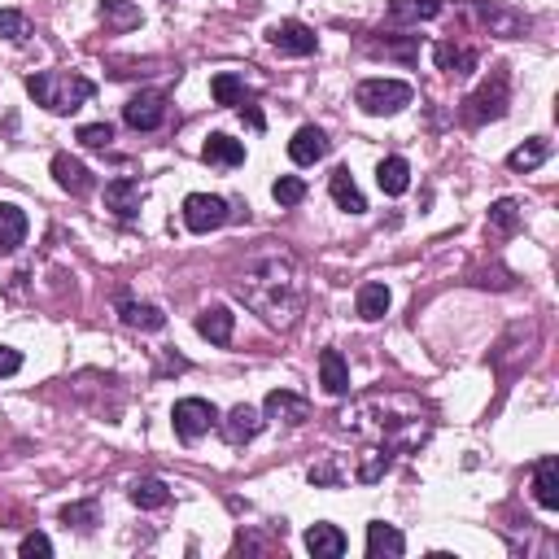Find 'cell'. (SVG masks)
I'll list each match as a JSON object with an SVG mask.
<instances>
[{"label":"cell","mask_w":559,"mask_h":559,"mask_svg":"<svg viewBox=\"0 0 559 559\" xmlns=\"http://www.w3.org/2000/svg\"><path fill=\"white\" fill-rule=\"evenodd\" d=\"M346 533H341L337 525H311L306 529V551H311L315 559H341L346 555Z\"/></svg>","instance_id":"21"},{"label":"cell","mask_w":559,"mask_h":559,"mask_svg":"<svg viewBox=\"0 0 559 559\" xmlns=\"http://www.w3.org/2000/svg\"><path fill=\"white\" fill-rule=\"evenodd\" d=\"M389 468H394V450H385V446H367L363 455H359V468H354V481L376 485Z\"/></svg>","instance_id":"28"},{"label":"cell","mask_w":559,"mask_h":559,"mask_svg":"<svg viewBox=\"0 0 559 559\" xmlns=\"http://www.w3.org/2000/svg\"><path fill=\"white\" fill-rule=\"evenodd\" d=\"M376 184H380V193H385V197H402L411 188V162L398 158V153H394V158H385L376 166Z\"/></svg>","instance_id":"25"},{"label":"cell","mask_w":559,"mask_h":559,"mask_svg":"<svg viewBox=\"0 0 559 559\" xmlns=\"http://www.w3.org/2000/svg\"><path fill=\"white\" fill-rule=\"evenodd\" d=\"M75 140H79V145H88V149H110L114 127H110V123H83Z\"/></svg>","instance_id":"38"},{"label":"cell","mask_w":559,"mask_h":559,"mask_svg":"<svg viewBox=\"0 0 559 559\" xmlns=\"http://www.w3.org/2000/svg\"><path fill=\"white\" fill-rule=\"evenodd\" d=\"M520 223H525V214H520V201L503 197V201H494V206H490V232L511 236V232H520Z\"/></svg>","instance_id":"34"},{"label":"cell","mask_w":559,"mask_h":559,"mask_svg":"<svg viewBox=\"0 0 559 559\" xmlns=\"http://www.w3.org/2000/svg\"><path fill=\"white\" fill-rule=\"evenodd\" d=\"M101 22L110 31H132L140 27V5L136 0H101Z\"/></svg>","instance_id":"31"},{"label":"cell","mask_w":559,"mask_h":559,"mask_svg":"<svg viewBox=\"0 0 559 559\" xmlns=\"http://www.w3.org/2000/svg\"><path fill=\"white\" fill-rule=\"evenodd\" d=\"M328 193H332V201H337L346 214H363L367 210V201H363V193H359V184H354V175H350V166H337V171L328 175Z\"/></svg>","instance_id":"22"},{"label":"cell","mask_w":559,"mask_h":559,"mask_svg":"<svg viewBox=\"0 0 559 559\" xmlns=\"http://www.w3.org/2000/svg\"><path fill=\"white\" fill-rule=\"evenodd\" d=\"M263 420L267 424H284V428H302L311 420V402L289 394V389H271L267 402H263Z\"/></svg>","instance_id":"11"},{"label":"cell","mask_w":559,"mask_h":559,"mask_svg":"<svg viewBox=\"0 0 559 559\" xmlns=\"http://www.w3.org/2000/svg\"><path fill=\"white\" fill-rule=\"evenodd\" d=\"M53 180H57V188L62 193H70V197H83V193H92V171L83 166L79 158H70V153H57L53 158Z\"/></svg>","instance_id":"15"},{"label":"cell","mask_w":559,"mask_h":559,"mask_svg":"<svg viewBox=\"0 0 559 559\" xmlns=\"http://www.w3.org/2000/svg\"><path fill=\"white\" fill-rule=\"evenodd\" d=\"M132 503H136L140 511H158V507L171 503V485H166L162 477H140V481L132 485Z\"/></svg>","instance_id":"30"},{"label":"cell","mask_w":559,"mask_h":559,"mask_svg":"<svg viewBox=\"0 0 559 559\" xmlns=\"http://www.w3.org/2000/svg\"><path fill=\"white\" fill-rule=\"evenodd\" d=\"M411 97H415L411 83H402V79H363L359 92H354L359 110L372 114V118H394V114H402L411 105Z\"/></svg>","instance_id":"5"},{"label":"cell","mask_w":559,"mask_h":559,"mask_svg":"<svg viewBox=\"0 0 559 559\" xmlns=\"http://www.w3.org/2000/svg\"><path fill=\"white\" fill-rule=\"evenodd\" d=\"M27 92L35 97V105H44L49 114H75L79 105L92 101L97 83L88 75H70V70H40V75L27 79Z\"/></svg>","instance_id":"3"},{"label":"cell","mask_w":559,"mask_h":559,"mask_svg":"<svg viewBox=\"0 0 559 559\" xmlns=\"http://www.w3.org/2000/svg\"><path fill=\"white\" fill-rule=\"evenodd\" d=\"M232 293L254 311L263 324L289 332L306 311V276L302 263L289 254V249L271 245L258 249L245 263V271L232 280Z\"/></svg>","instance_id":"2"},{"label":"cell","mask_w":559,"mask_h":559,"mask_svg":"<svg viewBox=\"0 0 559 559\" xmlns=\"http://www.w3.org/2000/svg\"><path fill=\"white\" fill-rule=\"evenodd\" d=\"M402 551H407V538H402V533L394 529V525H385V520H372V525H367V555L372 559H398Z\"/></svg>","instance_id":"23"},{"label":"cell","mask_w":559,"mask_h":559,"mask_svg":"<svg viewBox=\"0 0 559 559\" xmlns=\"http://www.w3.org/2000/svg\"><path fill=\"white\" fill-rule=\"evenodd\" d=\"M507 105H511V79H507L503 66H494V75L463 101V123H472V127L498 123V118L507 114Z\"/></svg>","instance_id":"4"},{"label":"cell","mask_w":559,"mask_h":559,"mask_svg":"<svg viewBox=\"0 0 559 559\" xmlns=\"http://www.w3.org/2000/svg\"><path fill=\"white\" fill-rule=\"evenodd\" d=\"M14 372H22V354L0 346V376H14Z\"/></svg>","instance_id":"42"},{"label":"cell","mask_w":559,"mask_h":559,"mask_svg":"<svg viewBox=\"0 0 559 559\" xmlns=\"http://www.w3.org/2000/svg\"><path fill=\"white\" fill-rule=\"evenodd\" d=\"M442 14V0H394L389 5V22H428Z\"/></svg>","instance_id":"33"},{"label":"cell","mask_w":559,"mask_h":559,"mask_svg":"<svg viewBox=\"0 0 559 559\" xmlns=\"http://www.w3.org/2000/svg\"><path fill=\"white\" fill-rule=\"evenodd\" d=\"M27 232H31V219H27V210L14 206V201H0V249H18L22 241H27Z\"/></svg>","instance_id":"20"},{"label":"cell","mask_w":559,"mask_h":559,"mask_svg":"<svg viewBox=\"0 0 559 559\" xmlns=\"http://www.w3.org/2000/svg\"><path fill=\"white\" fill-rule=\"evenodd\" d=\"M31 35L27 27V14H18V9H0V40H9V44H22Z\"/></svg>","instance_id":"36"},{"label":"cell","mask_w":559,"mask_h":559,"mask_svg":"<svg viewBox=\"0 0 559 559\" xmlns=\"http://www.w3.org/2000/svg\"><path fill=\"white\" fill-rule=\"evenodd\" d=\"M140 206H145V184L140 180H110L105 184V210L114 214V219H123V223H132L136 214H140Z\"/></svg>","instance_id":"12"},{"label":"cell","mask_w":559,"mask_h":559,"mask_svg":"<svg viewBox=\"0 0 559 559\" xmlns=\"http://www.w3.org/2000/svg\"><path fill=\"white\" fill-rule=\"evenodd\" d=\"M201 158H206L210 166H241L245 162V145L241 140H232V136H223V132H214L206 145H201Z\"/></svg>","instance_id":"27"},{"label":"cell","mask_w":559,"mask_h":559,"mask_svg":"<svg viewBox=\"0 0 559 559\" xmlns=\"http://www.w3.org/2000/svg\"><path fill=\"white\" fill-rule=\"evenodd\" d=\"M166 114H171V105H166V92H140L123 105V123L132 127V132H158L166 123Z\"/></svg>","instance_id":"9"},{"label":"cell","mask_w":559,"mask_h":559,"mask_svg":"<svg viewBox=\"0 0 559 559\" xmlns=\"http://www.w3.org/2000/svg\"><path fill=\"white\" fill-rule=\"evenodd\" d=\"M236 110H241V118H245L249 127H254V132H263V127H267V118H263V110H258V97H245L241 105H236Z\"/></svg>","instance_id":"40"},{"label":"cell","mask_w":559,"mask_h":559,"mask_svg":"<svg viewBox=\"0 0 559 559\" xmlns=\"http://www.w3.org/2000/svg\"><path fill=\"white\" fill-rule=\"evenodd\" d=\"M267 44H271L276 53H284V57H311V53L319 49L315 31L306 27V22H297V18L276 22V27L267 31Z\"/></svg>","instance_id":"10"},{"label":"cell","mask_w":559,"mask_h":559,"mask_svg":"<svg viewBox=\"0 0 559 559\" xmlns=\"http://www.w3.org/2000/svg\"><path fill=\"white\" fill-rule=\"evenodd\" d=\"M337 428L359 437V442L407 455V450H420L428 442V433H433V411H428V402H420L415 394L376 389V394H363L359 402H350L346 411H337Z\"/></svg>","instance_id":"1"},{"label":"cell","mask_w":559,"mask_h":559,"mask_svg":"<svg viewBox=\"0 0 559 559\" xmlns=\"http://www.w3.org/2000/svg\"><path fill=\"white\" fill-rule=\"evenodd\" d=\"M271 197H276L280 206H297V201L306 197V180H297V175H280V180L271 184Z\"/></svg>","instance_id":"37"},{"label":"cell","mask_w":559,"mask_h":559,"mask_svg":"<svg viewBox=\"0 0 559 559\" xmlns=\"http://www.w3.org/2000/svg\"><path fill=\"white\" fill-rule=\"evenodd\" d=\"M546 158H551V140H546V136H533V140H525L520 149L507 153V166H511V171H538Z\"/></svg>","instance_id":"29"},{"label":"cell","mask_w":559,"mask_h":559,"mask_svg":"<svg viewBox=\"0 0 559 559\" xmlns=\"http://www.w3.org/2000/svg\"><path fill=\"white\" fill-rule=\"evenodd\" d=\"M472 14H477L481 27L490 35H498V40H520V35L529 31V18L520 14V9L498 5V0H477V5H472Z\"/></svg>","instance_id":"8"},{"label":"cell","mask_w":559,"mask_h":559,"mask_svg":"<svg viewBox=\"0 0 559 559\" xmlns=\"http://www.w3.org/2000/svg\"><path fill=\"white\" fill-rule=\"evenodd\" d=\"M118 315H123L127 328H140V332H162L166 328L162 306H153V302H132V297H118Z\"/></svg>","instance_id":"19"},{"label":"cell","mask_w":559,"mask_h":559,"mask_svg":"<svg viewBox=\"0 0 559 559\" xmlns=\"http://www.w3.org/2000/svg\"><path fill=\"white\" fill-rule=\"evenodd\" d=\"M18 551L27 555V559H35V555H53V542H49V533H27Z\"/></svg>","instance_id":"39"},{"label":"cell","mask_w":559,"mask_h":559,"mask_svg":"<svg viewBox=\"0 0 559 559\" xmlns=\"http://www.w3.org/2000/svg\"><path fill=\"white\" fill-rule=\"evenodd\" d=\"M263 411L258 407H249V402H241V407H232L228 415L219 420V428H223V442L228 446H245V442H254L258 433H263Z\"/></svg>","instance_id":"13"},{"label":"cell","mask_w":559,"mask_h":559,"mask_svg":"<svg viewBox=\"0 0 559 559\" xmlns=\"http://www.w3.org/2000/svg\"><path fill=\"white\" fill-rule=\"evenodd\" d=\"M171 424H175V437L180 442H197V437H206L214 424H219V407L206 398H180L171 411Z\"/></svg>","instance_id":"6"},{"label":"cell","mask_w":559,"mask_h":559,"mask_svg":"<svg viewBox=\"0 0 559 559\" xmlns=\"http://www.w3.org/2000/svg\"><path fill=\"white\" fill-rule=\"evenodd\" d=\"M210 97L219 101V105H241L245 97H254V92L245 88L241 75H232V70H219V75L210 79Z\"/></svg>","instance_id":"32"},{"label":"cell","mask_w":559,"mask_h":559,"mask_svg":"<svg viewBox=\"0 0 559 559\" xmlns=\"http://www.w3.org/2000/svg\"><path fill=\"white\" fill-rule=\"evenodd\" d=\"M319 385H324L328 398H346L350 394V363L341 359V350L319 354Z\"/></svg>","instance_id":"17"},{"label":"cell","mask_w":559,"mask_h":559,"mask_svg":"<svg viewBox=\"0 0 559 559\" xmlns=\"http://www.w3.org/2000/svg\"><path fill=\"white\" fill-rule=\"evenodd\" d=\"M180 214H184L188 232H214V228H223V223L232 219V206L223 197H214V193H188Z\"/></svg>","instance_id":"7"},{"label":"cell","mask_w":559,"mask_h":559,"mask_svg":"<svg viewBox=\"0 0 559 559\" xmlns=\"http://www.w3.org/2000/svg\"><path fill=\"white\" fill-rule=\"evenodd\" d=\"M62 520H66V529L92 533V529H97V520H101L97 498H88V503H66V507H62Z\"/></svg>","instance_id":"35"},{"label":"cell","mask_w":559,"mask_h":559,"mask_svg":"<svg viewBox=\"0 0 559 559\" xmlns=\"http://www.w3.org/2000/svg\"><path fill=\"white\" fill-rule=\"evenodd\" d=\"M328 149H332V140L324 136V127H297V136L289 140V158L297 166H315V162H324L328 158Z\"/></svg>","instance_id":"14"},{"label":"cell","mask_w":559,"mask_h":559,"mask_svg":"<svg viewBox=\"0 0 559 559\" xmlns=\"http://www.w3.org/2000/svg\"><path fill=\"white\" fill-rule=\"evenodd\" d=\"M232 328H236V315L228 311V306H206V311L197 315V332L206 341H214V346H228Z\"/></svg>","instance_id":"24"},{"label":"cell","mask_w":559,"mask_h":559,"mask_svg":"<svg viewBox=\"0 0 559 559\" xmlns=\"http://www.w3.org/2000/svg\"><path fill=\"white\" fill-rule=\"evenodd\" d=\"M533 498L542 511H559V463L551 455L533 463Z\"/></svg>","instance_id":"18"},{"label":"cell","mask_w":559,"mask_h":559,"mask_svg":"<svg viewBox=\"0 0 559 559\" xmlns=\"http://www.w3.org/2000/svg\"><path fill=\"white\" fill-rule=\"evenodd\" d=\"M433 62H437L442 75L463 79V75H472V70H477V53L463 49V44H455V40H437L433 44Z\"/></svg>","instance_id":"16"},{"label":"cell","mask_w":559,"mask_h":559,"mask_svg":"<svg viewBox=\"0 0 559 559\" xmlns=\"http://www.w3.org/2000/svg\"><path fill=\"white\" fill-rule=\"evenodd\" d=\"M311 485H341V468L337 463H319V468H311Z\"/></svg>","instance_id":"41"},{"label":"cell","mask_w":559,"mask_h":559,"mask_svg":"<svg viewBox=\"0 0 559 559\" xmlns=\"http://www.w3.org/2000/svg\"><path fill=\"white\" fill-rule=\"evenodd\" d=\"M389 302H394V293H389V284H385V280H367V284H359V315L367 319V324L385 319Z\"/></svg>","instance_id":"26"}]
</instances>
